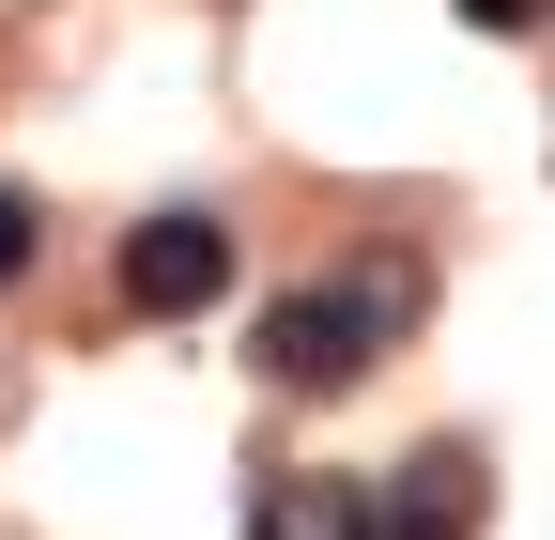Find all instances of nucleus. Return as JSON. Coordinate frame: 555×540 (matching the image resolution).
<instances>
[{
    "label": "nucleus",
    "mask_w": 555,
    "mask_h": 540,
    "mask_svg": "<svg viewBox=\"0 0 555 540\" xmlns=\"http://www.w3.org/2000/svg\"><path fill=\"white\" fill-rule=\"evenodd\" d=\"M371 540H478V448H416L371 494Z\"/></svg>",
    "instance_id": "3"
},
{
    "label": "nucleus",
    "mask_w": 555,
    "mask_h": 540,
    "mask_svg": "<svg viewBox=\"0 0 555 540\" xmlns=\"http://www.w3.org/2000/svg\"><path fill=\"white\" fill-rule=\"evenodd\" d=\"M108 294H124L139 324H185V309H217V294H232V232L201 217V201H170V217H139V232L108 247Z\"/></svg>",
    "instance_id": "2"
},
{
    "label": "nucleus",
    "mask_w": 555,
    "mask_h": 540,
    "mask_svg": "<svg viewBox=\"0 0 555 540\" xmlns=\"http://www.w3.org/2000/svg\"><path fill=\"white\" fill-rule=\"evenodd\" d=\"M416 309V279L401 262H356V279H309V294H262V324H247V371L278 386V401H339L371 356H386V324Z\"/></svg>",
    "instance_id": "1"
},
{
    "label": "nucleus",
    "mask_w": 555,
    "mask_h": 540,
    "mask_svg": "<svg viewBox=\"0 0 555 540\" xmlns=\"http://www.w3.org/2000/svg\"><path fill=\"white\" fill-rule=\"evenodd\" d=\"M555 0H463V31H540Z\"/></svg>",
    "instance_id": "6"
},
{
    "label": "nucleus",
    "mask_w": 555,
    "mask_h": 540,
    "mask_svg": "<svg viewBox=\"0 0 555 540\" xmlns=\"http://www.w3.org/2000/svg\"><path fill=\"white\" fill-rule=\"evenodd\" d=\"M31 247H47V217H31V185H0V294L31 279Z\"/></svg>",
    "instance_id": "5"
},
{
    "label": "nucleus",
    "mask_w": 555,
    "mask_h": 540,
    "mask_svg": "<svg viewBox=\"0 0 555 540\" xmlns=\"http://www.w3.org/2000/svg\"><path fill=\"white\" fill-rule=\"evenodd\" d=\"M247 540H371V479H278L247 510Z\"/></svg>",
    "instance_id": "4"
}]
</instances>
